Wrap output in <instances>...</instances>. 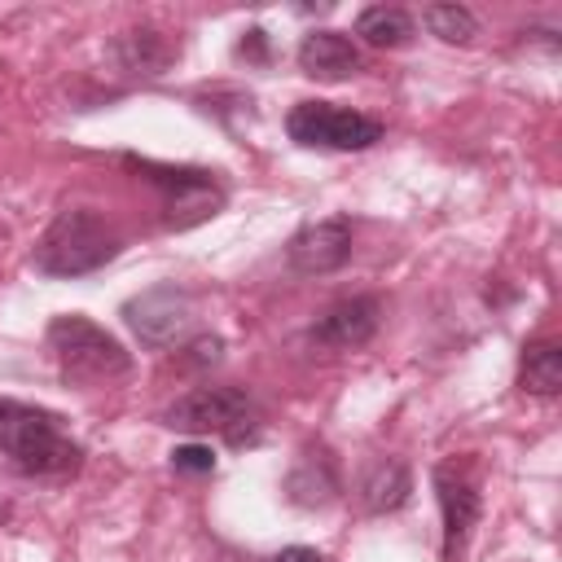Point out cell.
Wrapping results in <instances>:
<instances>
[{"label":"cell","mask_w":562,"mask_h":562,"mask_svg":"<svg viewBox=\"0 0 562 562\" xmlns=\"http://www.w3.org/2000/svg\"><path fill=\"white\" fill-rule=\"evenodd\" d=\"M0 452L22 470V474H75L83 461V448L61 430V417L0 395Z\"/></svg>","instance_id":"6da1fadb"},{"label":"cell","mask_w":562,"mask_h":562,"mask_svg":"<svg viewBox=\"0 0 562 562\" xmlns=\"http://www.w3.org/2000/svg\"><path fill=\"white\" fill-rule=\"evenodd\" d=\"M119 250H123V237L105 215H97L88 206H66L53 215V224L35 241L31 263L44 277H88V272L114 263Z\"/></svg>","instance_id":"7a4b0ae2"},{"label":"cell","mask_w":562,"mask_h":562,"mask_svg":"<svg viewBox=\"0 0 562 562\" xmlns=\"http://www.w3.org/2000/svg\"><path fill=\"white\" fill-rule=\"evenodd\" d=\"M162 422L184 435H220L233 448L259 439V404L241 386H193L162 413Z\"/></svg>","instance_id":"3957f363"},{"label":"cell","mask_w":562,"mask_h":562,"mask_svg":"<svg viewBox=\"0 0 562 562\" xmlns=\"http://www.w3.org/2000/svg\"><path fill=\"white\" fill-rule=\"evenodd\" d=\"M48 351L70 382H110L132 369L127 347L79 312H61L48 321Z\"/></svg>","instance_id":"277c9868"},{"label":"cell","mask_w":562,"mask_h":562,"mask_svg":"<svg viewBox=\"0 0 562 562\" xmlns=\"http://www.w3.org/2000/svg\"><path fill=\"white\" fill-rule=\"evenodd\" d=\"M285 132L294 145L303 149H334V154H356L382 140V123L360 114V110H342L334 101H299L285 114Z\"/></svg>","instance_id":"5b68a950"},{"label":"cell","mask_w":562,"mask_h":562,"mask_svg":"<svg viewBox=\"0 0 562 562\" xmlns=\"http://www.w3.org/2000/svg\"><path fill=\"white\" fill-rule=\"evenodd\" d=\"M123 321L132 325V334H136L145 347H171L176 338L189 334L193 299H189L184 285L162 281V285H149V290L132 294V299L123 303Z\"/></svg>","instance_id":"8992f818"},{"label":"cell","mask_w":562,"mask_h":562,"mask_svg":"<svg viewBox=\"0 0 562 562\" xmlns=\"http://www.w3.org/2000/svg\"><path fill=\"white\" fill-rule=\"evenodd\" d=\"M435 496H439V514H443V553L457 558V549L465 544L470 527L479 522V509H483V496H479V483H474V470L470 461H439L435 465Z\"/></svg>","instance_id":"52a82bcc"},{"label":"cell","mask_w":562,"mask_h":562,"mask_svg":"<svg viewBox=\"0 0 562 562\" xmlns=\"http://www.w3.org/2000/svg\"><path fill=\"white\" fill-rule=\"evenodd\" d=\"M351 220L342 215H329V220H316V224H303L290 246H285V259L299 277H325V272H338L347 259H351Z\"/></svg>","instance_id":"ba28073f"},{"label":"cell","mask_w":562,"mask_h":562,"mask_svg":"<svg viewBox=\"0 0 562 562\" xmlns=\"http://www.w3.org/2000/svg\"><path fill=\"white\" fill-rule=\"evenodd\" d=\"M378 325H382V299L351 294V299H338L334 307H325L307 334H312V342H321L329 351H351V347H364L378 334Z\"/></svg>","instance_id":"9c48e42d"},{"label":"cell","mask_w":562,"mask_h":562,"mask_svg":"<svg viewBox=\"0 0 562 562\" xmlns=\"http://www.w3.org/2000/svg\"><path fill=\"white\" fill-rule=\"evenodd\" d=\"M127 162L140 167L149 176V184L162 189L171 220H176V211H193V220H202V215H215V206L224 202V193L215 189L211 171H198V167H158V162H136V158H127Z\"/></svg>","instance_id":"30bf717a"},{"label":"cell","mask_w":562,"mask_h":562,"mask_svg":"<svg viewBox=\"0 0 562 562\" xmlns=\"http://www.w3.org/2000/svg\"><path fill=\"white\" fill-rule=\"evenodd\" d=\"M299 70L325 83H338L360 70V48L342 31H307L299 44Z\"/></svg>","instance_id":"8fae6325"},{"label":"cell","mask_w":562,"mask_h":562,"mask_svg":"<svg viewBox=\"0 0 562 562\" xmlns=\"http://www.w3.org/2000/svg\"><path fill=\"white\" fill-rule=\"evenodd\" d=\"M413 492V474L400 457H373L364 470H360V483H356V496L369 514H391L408 501Z\"/></svg>","instance_id":"7c38bea8"},{"label":"cell","mask_w":562,"mask_h":562,"mask_svg":"<svg viewBox=\"0 0 562 562\" xmlns=\"http://www.w3.org/2000/svg\"><path fill=\"white\" fill-rule=\"evenodd\" d=\"M285 492H290V501L303 505V509L329 505V501L338 496V465H334V457H329L325 448H307V452L294 461V470L285 474Z\"/></svg>","instance_id":"4fadbf2b"},{"label":"cell","mask_w":562,"mask_h":562,"mask_svg":"<svg viewBox=\"0 0 562 562\" xmlns=\"http://www.w3.org/2000/svg\"><path fill=\"white\" fill-rule=\"evenodd\" d=\"M356 35L373 48H400V44L413 40V18L400 4H369L356 18Z\"/></svg>","instance_id":"5bb4252c"},{"label":"cell","mask_w":562,"mask_h":562,"mask_svg":"<svg viewBox=\"0 0 562 562\" xmlns=\"http://www.w3.org/2000/svg\"><path fill=\"white\" fill-rule=\"evenodd\" d=\"M518 386L531 395H558L562 386V347L558 342H531L522 347V364H518Z\"/></svg>","instance_id":"9a60e30c"},{"label":"cell","mask_w":562,"mask_h":562,"mask_svg":"<svg viewBox=\"0 0 562 562\" xmlns=\"http://www.w3.org/2000/svg\"><path fill=\"white\" fill-rule=\"evenodd\" d=\"M114 53H119V61L132 70V75H162V66L171 61V44L158 35V31H127L119 44H114Z\"/></svg>","instance_id":"2e32d148"},{"label":"cell","mask_w":562,"mask_h":562,"mask_svg":"<svg viewBox=\"0 0 562 562\" xmlns=\"http://www.w3.org/2000/svg\"><path fill=\"white\" fill-rule=\"evenodd\" d=\"M422 22H426V31L439 35L443 44H470L474 31H479V22H474V13H470L465 4H426V9H422Z\"/></svg>","instance_id":"e0dca14e"},{"label":"cell","mask_w":562,"mask_h":562,"mask_svg":"<svg viewBox=\"0 0 562 562\" xmlns=\"http://www.w3.org/2000/svg\"><path fill=\"white\" fill-rule=\"evenodd\" d=\"M171 470L176 474H211L215 470V452L206 443H180L171 452Z\"/></svg>","instance_id":"ac0fdd59"},{"label":"cell","mask_w":562,"mask_h":562,"mask_svg":"<svg viewBox=\"0 0 562 562\" xmlns=\"http://www.w3.org/2000/svg\"><path fill=\"white\" fill-rule=\"evenodd\" d=\"M189 351H193V356H189V364H215V360H220V351H224V342H220V338H198Z\"/></svg>","instance_id":"d6986e66"},{"label":"cell","mask_w":562,"mask_h":562,"mask_svg":"<svg viewBox=\"0 0 562 562\" xmlns=\"http://www.w3.org/2000/svg\"><path fill=\"white\" fill-rule=\"evenodd\" d=\"M268 562H325L316 549H307V544H290V549H281V553H272Z\"/></svg>","instance_id":"ffe728a7"}]
</instances>
